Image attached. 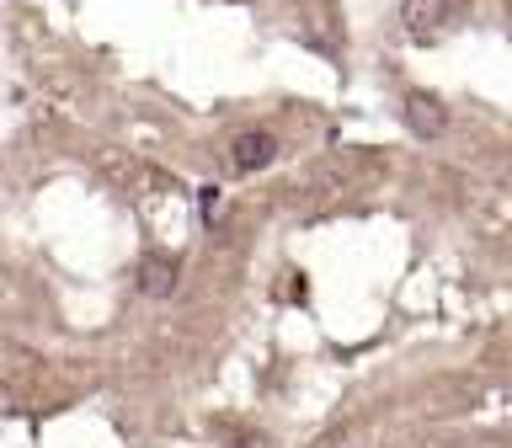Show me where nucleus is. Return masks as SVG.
I'll return each instance as SVG.
<instances>
[{
    "mask_svg": "<svg viewBox=\"0 0 512 448\" xmlns=\"http://www.w3.org/2000/svg\"><path fill=\"white\" fill-rule=\"evenodd\" d=\"M459 6L464 0H400V27L411 38H438L459 22Z\"/></svg>",
    "mask_w": 512,
    "mask_h": 448,
    "instance_id": "obj_1",
    "label": "nucleus"
},
{
    "mask_svg": "<svg viewBox=\"0 0 512 448\" xmlns=\"http://www.w3.org/2000/svg\"><path fill=\"white\" fill-rule=\"evenodd\" d=\"M272 160H278V139L267 128H246V134L230 139V171L251 176V171H267Z\"/></svg>",
    "mask_w": 512,
    "mask_h": 448,
    "instance_id": "obj_2",
    "label": "nucleus"
},
{
    "mask_svg": "<svg viewBox=\"0 0 512 448\" xmlns=\"http://www.w3.org/2000/svg\"><path fill=\"white\" fill-rule=\"evenodd\" d=\"M400 112H406V128H411L416 139H438L443 128H448V112H443V102H438V96H427V91H411Z\"/></svg>",
    "mask_w": 512,
    "mask_h": 448,
    "instance_id": "obj_3",
    "label": "nucleus"
},
{
    "mask_svg": "<svg viewBox=\"0 0 512 448\" xmlns=\"http://www.w3.org/2000/svg\"><path fill=\"white\" fill-rule=\"evenodd\" d=\"M139 288L150 299H166L171 288H176V262L171 256H144V267H139Z\"/></svg>",
    "mask_w": 512,
    "mask_h": 448,
    "instance_id": "obj_4",
    "label": "nucleus"
},
{
    "mask_svg": "<svg viewBox=\"0 0 512 448\" xmlns=\"http://www.w3.org/2000/svg\"><path fill=\"white\" fill-rule=\"evenodd\" d=\"M214 208H219V187H203V219H214Z\"/></svg>",
    "mask_w": 512,
    "mask_h": 448,
    "instance_id": "obj_5",
    "label": "nucleus"
}]
</instances>
